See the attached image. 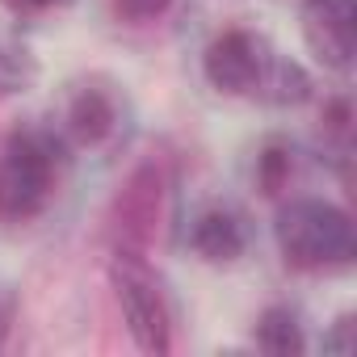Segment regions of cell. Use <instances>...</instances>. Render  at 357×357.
I'll return each instance as SVG.
<instances>
[{
  "mask_svg": "<svg viewBox=\"0 0 357 357\" xmlns=\"http://www.w3.org/2000/svg\"><path fill=\"white\" fill-rule=\"evenodd\" d=\"M190 244L202 261L211 265H231L240 261L248 236H244V223L231 215V211H206L194 219V231H190Z\"/></svg>",
  "mask_w": 357,
  "mask_h": 357,
  "instance_id": "ba28073f",
  "label": "cell"
},
{
  "mask_svg": "<svg viewBox=\"0 0 357 357\" xmlns=\"http://www.w3.org/2000/svg\"><path fill=\"white\" fill-rule=\"evenodd\" d=\"M160 202H164V176L155 164H139L130 172V181L122 185V194L114 198L109 211V227H114V248L126 252H143L155 223H160Z\"/></svg>",
  "mask_w": 357,
  "mask_h": 357,
  "instance_id": "277c9868",
  "label": "cell"
},
{
  "mask_svg": "<svg viewBox=\"0 0 357 357\" xmlns=\"http://www.w3.org/2000/svg\"><path fill=\"white\" fill-rule=\"evenodd\" d=\"M109 278H114V294H118V307L126 315V328H130L135 344L143 353H168L172 349V319H168L164 290H160L155 273L147 269L143 252L114 248Z\"/></svg>",
  "mask_w": 357,
  "mask_h": 357,
  "instance_id": "3957f363",
  "label": "cell"
},
{
  "mask_svg": "<svg viewBox=\"0 0 357 357\" xmlns=\"http://www.w3.org/2000/svg\"><path fill=\"white\" fill-rule=\"evenodd\" d=\"M265 59H269V47L257 34H248V30H223L206 47V55H202V72H206V80L219 93H227V97H252V89H257V80L265 72Z\"/></svg>",
  "mask_w": 357,
  "mask_h": 357,
  "instance_id": "8992f818",
  "label": "cell"
},
{
  "mask_svg": "<svg viewBox=\"0 0 357 357\" xmlns=\"http://www.w3.org/2000/svg\"><path fill=\"white\" fill-rule=\"evenodd\" d=\"M55 190V143L43 130H17L0 155V219L26 223L43 215Z\"/></svg>",
  "mask_w": 357,
  "mask_h": 357,
  "instance_id": "7a4b0ae2",
  "label": "cell"
},
{
  "mask_svg": "<svg viewBox=\"0 0 357 357\" xmlns=\"http://www.w3.org/2000/svg\"><path fill=\"white\" fill-rule=\"evenodd\" d=\"M303 38L328 72H349L357 55V0H307Z\"/></svg>",
  "mask_w": 357,
  "mask_h": 357,
  "instance_id": "5b68a950",
  "label": "cell"
},
{
  "mask_svg": "<svg viewBox=\"0 0 357 357\" xmlns=\"http://www.w3.org/2000/svg\"><path fill=\"white\" fill-rule=\"evenodd\" d=\"M55 5H72V0H9L13 13H38V9H55Z\"/></svg>",
  "mask_w": 357,
  "mask_h": 357,
  "instance_id": "2e32d148",
  "label": "cell"
},
{
  "mask_svg": "<svg viewBox=\"0 0 357 357\" xmlns=\"http://www.w3.org/2000/svg\"><path fill=\"white\" fill-rule=\"evenodd\" d=\"M252 97H261V101H269V105H303V101L311 97V76H307L303 63H294V59L269 51L265 72H261Z\"/></svg>",
  "mask_w": 357,
  "mask_h": 357,
  "instance_id": "9c48e42d",
  "label": "cell"
},
{
  "mask_svg": "<svg viewBox=\"0 0 357 357\" xmlns=\"http://www.w3.org/2000/svg\"><path fill=\"white\" fill-rule=\"evenodd\" d=\"M349 122H353V114H349V97H332V101L324 105V130L336 135V139L344 143V139H349Z\"/></svg>",
  "mask_w": 357,
  "mask_h": 357,
  "instance_id": "5bb4252c",
  "label": "cell"
},
{
  "mask_svg": "<svg viewBox=\"0 0 357 357\" xmlns=\"http://www.w3.org/2000/svg\"><path fill=\"white\" fill-rule=\"evenodd\" d=\"M114 126H118V101H114L109 89L84 84L80 93H72V101H68V130H72L76 143L97 147V143H105L114 135Z\"/></svg>",
  "mask_w": 357,
  "mask_h": 357,
  "instance_id": "52a82bcc",
  "label": "cell"
},
{
  "mask_svg": "<svg viewBox=\"0 0 357 357\" xmlns=\"http://www.w3.org/2000/svg\"><path fill=\"white\" fill-rule=\"evenodd\" d=\"M278 248L286 257V265L319 273V269H344L357 257V236H353V219L319 198H298L290 206L278 211L273 223Z\"/></svg>",
  "mask_w": 357,
  "mask_h": 357,
  "instance_id": "6da1fadb",
  "label": "cell"
},
{
  "mask_svg": "<svg viewBox=\"0 0 357 357\" xmlns=\"http://www.w3.org/2000/svg\"><path fill=\"white\" fill-rule=\"evenodd\" d=\"M168 5H172V0H114V9H118L126 22H135V26L164 17V13H168Z\"/></svg>",
  "mask_w": 357,
  "mask_h": 357,
  "instance_id": "4fadbf2b",
  "label": "cell"
},
{
  "mask_svg": "<svg viewBox=\"0 0 357 357\" xmlns=\"http://www.w3.org/2000/svg\"><path fill=\"white\" fill-rule=\"evenodd\" d=\"M353 328H357V324H353V315H340V319L332 324V332L324 336V349H328V353H336V357H349V353L357 349Z\"/></svg>",
  "mask_w": 357,
  "mask_h": 357,
  "instance_id": "9a60e30c",
  "label": "cell"
},
{
  "mask_svg": "<svg viewBox=\"0 0 357 357\" xmlns=\"http://www.w3.org/2000/svg\"><path fill=\"white\" fill-rule=\"evenodd\" d=\"M257 344L273 357H298L307 349L298 315L290 307H265L261 319H257Z\"/></svg>",
  "mask_w": 357,
  "mask_h": 357,
  "instance_id": "30bf717a",
  "label": "cell"
},
{
  "mask_svg": "<svg viewBox=\"0 0 357 357\" xmlns=\"http://www.w3.org/2000/svg\"><path fill=\"white\" fill-rule=\"evenodd\" d=\"M34 80H38V55L30 51V43L0 30V97L26 93L34 89Z\"/></svg>",
  "mask_w": 357,
  "mask_h": 357,
  "instance_id": "8fae6325",
  "label": "cell"
},
{
  "mask_svg": "<svg viewBox=\"0 0 357 357\" xmlns=\"http://www.w3.org/2000/svg\"><path fill=\"white\" fill-rule=\"evenodd\" d=\"M257 181H261V190L269 198L286 190V181H290V147L286 143H269L257 155Z\"/></svg>",
  "mask_w": 357,
  "mask_h": 357,
  "instance_id": "7c38bea8",
  "label": "cell"
}]
</instances>
